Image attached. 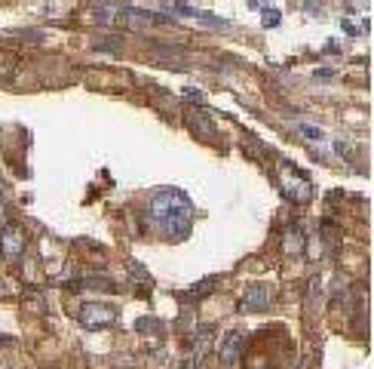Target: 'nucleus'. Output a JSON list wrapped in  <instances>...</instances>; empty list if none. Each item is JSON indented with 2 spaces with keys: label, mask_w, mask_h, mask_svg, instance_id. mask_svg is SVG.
I'll return each instance as SVG.
<instances>
[{
  "label": "nucleus",
  "mask_w": 374,
  "mask_h": 369,
  "mask_svg": "<svg viewBox=\"0 0 374 369\" xmlns=\"http://www.w3.org/2000/svg\"><path fill=\"white\" fill-rule=\"evenodd\" d=\"M147 216H151L154 228L166 234L169 240H178L191 234L193 225V203L184 197L181 191H160L147 206Z\"/></svg>",
  "instance_id": "obj_1"
},
{
  "label": "nucleus",
  "mask_w": 374,
  "mask_h": 369,
  "mask_svg": "<svg viewBox=\"0 0 374 369\" xmlns=\"http://www.w3.org/2000/svg\"><path fill=\"white\" fill-rule=\"evenodd\" d=\"M96 22H108V25H120V28H154V25H169L166 16H157L151 9H138V6H96L92 9Z\"/></svg>",
  "instance_id": "obj_2"
},
{
  "label": "nucleus",
  "mask_w": 374,
  "mask_h": 369,
  "mask_svg": "<svg viewBox=\"0 0 374 369\" xmlns=\"http://www.w3.org/2000/svg\"><path fill=\"white\" fill-rule=\"evenodd\" d=\"M279 188H283V194L292 203H307L313 197V184L310 179H307L304 172H298L292 163L283 160V175H279Z\"/></svg>",
  "instance_id": "obj_3"
},
{
  "label": "nucleus",
  "mask_w": 374,
  "mask_h": 369,
  "mask_svg": "<svg viewBox=\"0 0 374 369\" xmlns=\"http://www.w3.org/2000/svg\"><path fill=\"white\" fill-rule=\"evenodd\" d=\"M77 320H80L86 329H105V326H110V323L117 320V308H114V304L89 302V304H83V308H80Z\"/></svg>",
  "instance_id": "obj_4"
},
{
  "label": "nucleus",
  "mask_w": 374,
  "mask_h": 369,
  "mask_svg": "<svg viewBox=\"0 0 374 369\" xmlns=\"http://www.w3.org/2000/svg\"><path fill=\"white\" fill-rule=\"evenodd\" d=\"M22 253H25V231L16 225H4V231H0V255L6 262H18Z\"/></svg>",
  "instance_id": "obj_5"
},
{
  "label": "nucleus",
  "mask_w": 374,
  "mask_h": 369,
  "mask_svg": "<svg viewBox=\"0 0 374 369\" xmlns=\"http://www.w3.org/2000/svg\"><path fill=\"white\" fill-rule=\"evenodd\" d=\"M270 286L267 283H249L246 286V292H242V299H239V308L242 311H264L267 304H270Z\"/></svg>",
  "instance_id": "obj_6"
},
{
  "label": "nucleus",
  "mask_w": 374,
  "mask_h": 369,
  "mask_svg": "<svg viewBox=\"0 0 374 369\" xmlns=\"http://www.w3.org/2000/svg\"><path fill=\"white\" fill-rule=\"evenodd\" d=\"M242 351H246V336H242L239 329H230L218 345V357L224 360V363H233L237 357H242Z\"/></svg>",
  "instance_id": "obj_7"
},
{
  "label": "nucleus",
  "mask_w": 374,
  "mask_h": 369,
  "mask_svg": "<svg viewBox=\"0 0 374 369\" xmlns=\"http://www.w3.org/2000/svg\"><path fill=\"white\" fill-rule=\"evenodd\" d=\"M178 16L184 18H193V22H200V25H212V28H230L227 18H218V16H209V13H200V9H193V6H184V4H175L172 6Z\"/></svg>",
  "instance_id": "obj_8"
},
{
  "label": "nucleus",
  "mask_w": 374,
  "mask_h": 369,
  "mask_svg": "<svg viewBox=\"0 0 374 369\" xmlns=\"http://www.w3.org/2000/svg\"><path fill=\"white\" fill-rule=\"evenodd\" d=\"M304 243H307V237H304L301 221L288 225V231H285V253H304Z\"/></svg>",
  "instance_id": "obj_9"
},
{
  "label": "nucleus",
  "mask_w": 374,
  "mask_h": 369,
  "mask_svg": "<svg viewBox=\"0 0 374 369\" xmlns=\"http://www.w3.org/2000/svg\"><path fill=\"white\" fill-rule=\"evenodd\" d=\"M71 286H74V290H105V286H110V277H105V274H86V277H77Z\"/></svg>",
  "instance_id": "obj_10"
},
{
  "label": "nucleus",
  "mask_w": 374,
  "mask_h": 369,
  "mask_svg": "<svg viewBox=\"0 0 374 369\" xmlns=\"http://www.w3.org/2000/svg\"><path fill=\"white\" fill-rule=\"evenodd\" d=\"M16 55H6V53H0V80H6V77H13V71H16Z\"/></svg>",
  "instance_id": "obj_11"
},
{
  "label": "nucleus",
  "mask_w": 374,
  "mask_h": 369,
  "mask_svg": "<svg viewBox=\"0 0 374 369\" xmlns=\"http://www.w3.org/2000/svg\"><path fill=\"white\" fill-rule=\"evenodd\" d=\"M298 133H301V136L307 138V142H322V138H325L322 129H319V126H313V123H301V126H298Z\"/></svg>",
  "instance_id": "obj_12"
},
{
  "label": "nucleus",
  "mask_w": 374,
  "mask_h": 369,
  "mask_svg": "<svg viewBox=\"0 0 374 369\" xmlns=\"http://www.w3.org/2000/svg\"><path fill=\"white\" fill-rule=\"evenodd\" d=\"M212 286H215V277H212V280H203L196 290H187L181 299H196V295H203V292H212Z\"/></svg>",
  "instance_id": "obj_13"
},
{
  "label": "nucleus",
  "mask_w": 374,
  "mask_h": 369,
  "mask_svg": "<svg viewBox=\"0 0 374 369\" xmlns=\"http://www.w3.org/2000/svg\"><path fill=\"white\" fill-rule=\"evenodd\" d=\"M191 126H196V129H200L203 136H212V133H215L209 120H205V117H200V114H193V117H191Z\"/></svg>",
  "instance_id": "obj_14"
},
{
  "label": "nucleus",
  "mask_w": 374,
  "mask_h": 369,
  "mask_svg": "<svg viewBox=\"0 0 374 369\" xmlns=\"http://www.w3.org/2000/svg\"><path fill=\"white\" fill-rule=\"evenodd\" d=\"M264 25H267V28L279 25V9H273V6H267V9H264Z\"/></svg>",
  "instance_id": "obj_15"
},
{
  "label": "nucleus",
  "mask_w": 374,
  "mask_h": 369,
  "mask_svg": "<svg viewBox=\"0 0 374 369\" xmlns=\"http://www.w3.org/2000/svg\"><path fill=\"white\" fill-rule=\"evenodd\" d=\"M341 28H344V31H347V34H353V37H356V34H359V28H356V25H353V22H350V18H344V25H341Z\"/></svg>",
  "instance_id": "obj_16"
},
{
  "label": "nucleus",
  "mask_w": 374,
  "mask_h": 369,
  "mask_svg": "<svg viewBox=\"0 0 374 369\" xmlns=\"http://www.w3.org/2000/svg\"><path fill=\"white\" fill-rule=\"evenodd\" d=\"M184 96H187V99H191V101H203V92H200V89H187V92H184Z\"/></svg>",
  "instance_id": "obj_17"
},
{
  "label": "nucleus",
  "mask_w": 374,
  "mask_h": 369,
  "mask_svg": "<svg viewBox=\"0 0 374 369\" xmlns=\"http://www.w3.org/2000/svg\"><path fill=\"white\" fill-rule=\"evenodd\" d=\"M334 148H338V151H341L344 157H350V154H353V151H350V145H347V142H338V145H334Z\"/></svg>",
  "instance_id": "obj_18"
},
{
  "label": "nucleus",
  "mask_w": 374,
  "mask_h": 369,
  "mask_svg": "<svg viewBox=\"0 0 374 369\" xmlns=\"http://www.w3.org/2000/svg\"><path fill=\"white\" fill-rule=\"evenodd\" d=\"M316 77H319V80H325V77H332V68H319V71H316Z\"/></svg>",
  "instance_id": "obj_19"
}]
</instances>
